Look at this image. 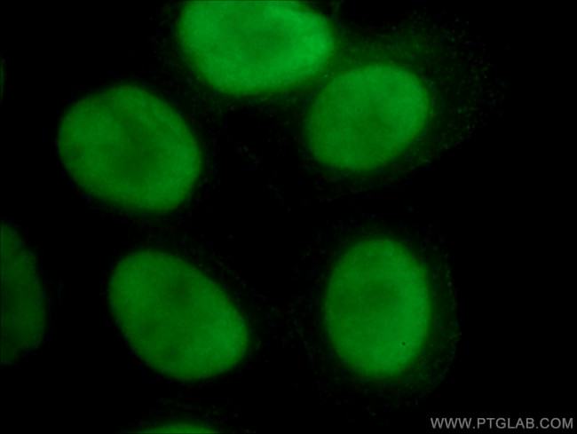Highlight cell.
Masks as SVG:
<instances>
[{
	"mask_svg": "<svg viewBox=\"0 0 577 434\" xmlns=\"http://www.w3.org/2000/svg\"><path fill=\"white\" fill-rule=\"evenodd\" d=\"M108 298L131 350L159 374L208 380L246 354V322L226 292L186 260L155 249L134 251L115 265Z\"/></svg>",
	"mask_w": 577,
	"mask_h": 434,
	"instance_id": "cell-2",
	"label": "cell"
},
{
	"mask_svg": "<svg viewBox=\"0 0 577 434\" xmlns=\"http://www.w3.org/2000/svg\"><path fill=\"white\" fill-rule=\"evenodd\" d=\"M57 148L85 193L138 213L180 206L202 170L200 146L186 121L136 85L107 87L74 102L59 124Z\"/></svg>",
	"mask_w": 577,
	"mask_h": 434,
	"instance_id": "cell-1",
	"label": "cell"
},
{
	"mask_svg": "<svg viewBox=\"0 0 577 434\" xmlns=\"http://www.w3.org/2000/svg\"><path fill=\"white\" fill-rule=\"evenodd\" d=\"M179 33L201 75L237 93L305 80L326 65L334 50L327 21L289 2H194L184 10Z\"/></svg>",
	"mask_w": 577,
	"mask_h": 434,
	"instance_id": "cell-3",
	"label": "cell"
},
{
	"mask_svg": "<svg viewBox=\"0 0 577 434\" xmlns=\"http://www.w3.org/2000/svg\"><path fill=\"white\" fill-rule=\"evenodd\" d=\"M428 99L419 81L395 67L352 68L330 80L314 99L306 138L321 163L346 170L381 166L422 132Z\"/></svg>",
	"mask_w": 577,
	"mask_h": 434,
	"instance_id": "cell-4",
	"label": "cell"
},
{
	"mask_svg": "<svg viewBox=\"0 0 577 434\" xmlns=\"http://www.w3.org/2000/svg\"><path fill=\"white\" fill-rule=\"evenodd\" d=\"M149 432H212V429L202 424L194 423H170L149 429Z\"/></svg>",
	"mask_w": 577,
	"mask_h": 434,
	"instance_id": "cell-6",
	"label": "cell"
},
{
	"mask_svg": "<svg viewBox=\"0 0 577 434\" xmlns=\"http://www.w3.org/2000/svg\"><path fill=\"white\" fill-rule=\"evenodd\" d=\"M2 351L14 360L37 346L45 325V301L33 256L16 231L2 226Z\"/></svg>",
	"mask_w": 577,
	"mask_h": 434,
	"instance_id": "cell-5",
	"label": "cell"
}]
</instances>
